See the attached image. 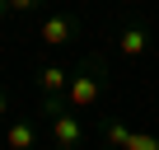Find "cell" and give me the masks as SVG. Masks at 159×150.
<instances>
[{"label": "cell", "instance_id": "obj_10", "mask_svg": "<svg viewBox=\"0 0 159 150\" xmlns=\"http://www.w3.org/2000/svg\"><path fill=\"white\" fill-rule=\"evenodd\" d=\"M5 117H10V94L0 89V122H5Z\"/></svg>", "mask_w": 159, "mask_h": 150}, {"label": "cell", "instance_id": "obj_4", "mask_svg": "<svg viewBox=\"0 0 159 150\" xmlns=\"http://www.w3.org/2000/svg\"><path fill=\"white\" fill-rule=\"evenodd\" d=\"M112 52H117V56H126V61H136V56H145V52H150V28H145L140 19H131V24H122V28L112 33Z\"/></svg>", "mask_w": 159, "mask_h": 150}, {"label": "cell", "instance_id": "obj_5", "mask_svg": "<svg viewBox=\"0 0 159 150\" xmlns=\"http://www.w3.org/2000/svg\"><path fill=\"white\" fill-rule=\"evenodd\" d=\"M5 150H38V127L33 122H10L5 127Z\"/></svg>", "mask_w": 159, "mask_h": 150}, {"label": "cell", "instance_id": "obj_1", "mask_svg": "<svg viewBox=\"0 0 159 150\" xmlns=\"http://www.w3.org/2000/svg\"><path fill=\"white\" fill-rule=\"evenodd\" d=\"M108 56L103 52H94V56H84L75 70H70V85H66V94H61V103L70 108V113H89V108H98V99L108 94Z\"/></svg>", "mask_w": 159, "mask_h": 150}, {"label": "cell", "instance_id": "obj_6", "mask_svg": "<svg viewBox=\"0 0 159 150\" xmlns=\"http://www.w3.org/2000/svg\"><path fill=\"white\" fill-rule=\"evenodd\" d=\"M66 85H70V70L66 66H56V61L38 66V89L42 94H66Z\"/></svg>", "mask_w": 159, "mask_h": 150}, {"label": "cell", "instance_id": "obj_9", "mask_svg": "<svg viewBox=\"0 0 159 150\" xmlns=\"http://www.w3.org/2000/svg\"><path fill=\"white\" fill-rule=\"evenodd\" d=\"M38 5H42V0H10V10H14V14H28V10H38Z\"/></svg>", "mask_w": 159, "mask_h": 150}, {"label": "cell", "instance_id": "obj_11", "mask_svg": "<svg viewBox=\"0 0 159 150\" xmlns=\"http://www.w3.org/2000/svg\"><path fill=\"white\" fill-rule=\"evenodd\" d=\"M5 14H14V10H10V0H0V19H5Z\"/></svg>", "mask_w": 159, "mask_h": 150}, {"label": "cell", "instance_id": "obj_2", "mask_svg": "<svg viewBox=\"0 0 159 150\" xmlns=\"http://www.w3.org/2000/svg\"><path fill=\"white\" fill-rule=\"evenodd\" d=\"M47 127H52V141H56V145H70V150H84V145H89L84 122H80V113H70V108L47 113Z\"/></svg>", "mask_w": 159, "mask_h": 150}, {"label": "cell", "instance_id": "obj_13", "mask_svg": "<svg viewBox=\"0 0 159 150\" xmlns=\"http://www.w3.org/2000/svg\"><path fill=\"white\" fill-rule=\"evenodd\" d=\"M52 150H70V145H56V141H52Z\"/></svg>", "mask_w": 159, "mask_h": 150}, {"label": "cell", "instance_id": "obj_12", "mask_svg": "<svg viewBox=\"0 0 159 150\" xmlns=\"http://www.w3.org/2000/svg\"><path fill=\"white\" fill-rule=\"evenodd\" d=\"M94 150H117V145H94Z\"/></svg>", "mask_w": 159, "mask_h": 150}, {"label": "cell", "instance_id": "obj_7", "mask_svg": "<svg viewBox=\"0 0 159 150\" xmlns=\"http://www.w3.org/2000/svg\"><path fill=\"white\" fill-rule=\"evenodd\" d=\"M126 141H131V127H126L122 117H108V122H103V145H117V150H126Z\"/></svg>", "mask_w": 159, "mask_h": 150}, {"label": "cell", "instance_id": "obj_3", "mask_svg": "<svg viewBox=\"0 0 159 150\" xmlns=\"http://www.w3.org/2000/svg\"><path fill=\"white\" fill-rule=\"evenodd\" d=\"M75 38H80V19H70V14H47V19L38 24V42L52 47V52H56V47H70Z\"/></svg>", "mask_w": 159, "mask_h": 150}, {"label": "cell", "instance_id": "obj_8", "mask_svg": "<svg viewBox=\"0 0 159 150\" xmlns=\"http://www.w3.org/2000/svg\"><path fill=\"white\" fill-rule=\"evenodd\" d=\"M126 150H159V136H150V131H131Z\"/></svg>", "mask_w": 159, "mask_h": 150}]
</instances>
